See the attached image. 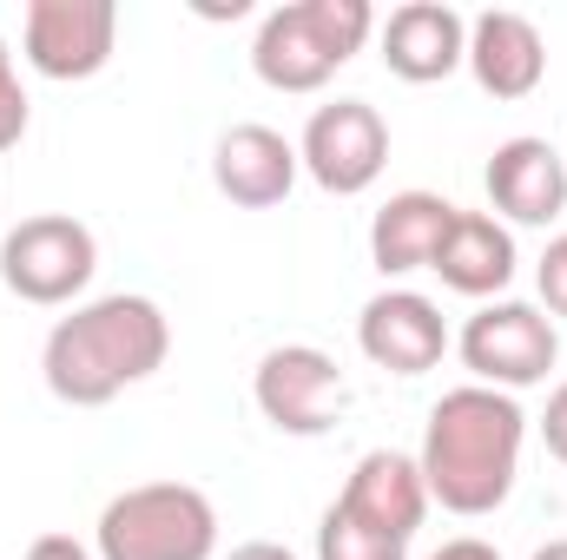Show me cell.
<instances>
[{
  "mask_svg": "<svg viewBox=\"0 0 567 560\" xmlns=\"http://www.w3.org/2000/svg\"><path fill=\"white\" fill-rule=\"evenodd\" d=\"M522 442H528V416L508 390H482V383H462L449 390L423 428V488L435 508L475 521V515H495L508 495H515V475H522Z\"/></svg>",
  "mask_w": 567,
  "mask_h": 560,
  "instance_id": "obj_1",
  "label": "cell"
},
{
  "mask_svg": "<svg viewBox=\"0 0 567 560\" xmlns=\"http://www.w3.org/2000/svg\"><path fill=\"white\" fill-rule=\"evenodd\" d=\"M172 356V323L165 310L140 290H113L80 303L73 317H60L47 330L40 350V376L60 403L73 409H106L113 396H126L133 383L158 376Z\"/></svg>",
  "mask_w": 567,
  "mask_h": 560,
  "instance_id": "obj_2",
  "label": "cell"
},
{
  "mask_svg": "<svg viewBox=\"0 0 567 560\" xmlns=\"http://www.w3.org/2000/svg\"><path fill=\"white\" fill-rule=\"evenodd\" d=\"M370 33H377L370 0H290V7L265 13V27L251 40V66L278 93H317L337 80V66H350L363 53Z\"/></svg>",
  "mask_w": 567,
  "mask_h": 560,
  "instance_id": "obj_3",
  "label": "cell"
},
{
  "mask_svg": "<svg viewBox=\"0 0 567 560\" xmlns=\"http://www.w3.org/2000/svg\"><path fill=\"white\" fill-rule=\"evenodd\" d=\"M100 560H212L218 554V508L192 481H140L100 508L93 528Z\"/></svg>",
  "mask_w": 567,
  "mask_h": 560,
  "instance_id": "obj_4",
  "label": "cell"
},
{
  "mask_svg": "<svg viewBox=\"0 0 567 560\" xmlns=\"http://www.w3.org/2000/svg\"><path fill=\"white\" fill-rule=\"evenodd\" d=\"M93 271H100V238L73 211H33L0 238V283L20 303L60 310L93 283Z\"/></svg>",
  "mask_w": 567,
  "mask_h": 560,
  "instance_id": "obj_5",
  "label": "cell"
},
{
  "mask_svg": "<svg viewBox=\"0 0 567 560\" xmlns=\"http://www.w3.org/2000/svg\"><path fill=\"white\" fill-rule=\"evenodd\" d=\"M455 350H462V363H468V376H475L482 390H508V396L548 383V370L561 363L555 317H548L542 303H522V297L482 303V310L462 323Z\"/></svg>",
  "mask_w": 567,
  "mask_h": 560,
  "instance_id": "obj_6",
  "label": "cell"
},
{
  "mask_svg": "<svg viewBox=\"0 0 567 560\" xmlns=\"http://www.w3.org/2000/svg\"><path fill=\"white\" fill-rule=\"evenodd\" d=\"M251 403L278 435H330L343 403H350V383H343L330 350L278 343V350H265V363L251 376Z\"/></svg>",
  "mask_w": 567,
  "mask_h": 560,
  "instance_id": "obj_7",
  "label": "cell"
},
{
  "mask_svg": "<svg viewBox=\"0 0 567 560\" xmlns=\"http://www.w3.org/2000/svg\"><path fill=\"white\" fill-rule=\"evenodd\" d=\"M297 158H303V172H310L323 191L357 198V191H370V185L383 178V165H390V126H383V113H377L370 100H330V106L310 113V126H303V139H297Z\"/></svg>",
  "mask_w": 567,
  "mask_h": 560,
  "instance_id": "obj_8",
  "label": "cell"
},
{
  "mask_svg": "<svg viewBox=\"0 0 567 560\" xmlns=\"http://www.w3.org/2000/svg\"><path fill=\"white\" fill-rule=\"evenodd\" d=\"M20 46L40 80H93L106 73L120 46V7L113 0H33L20 20Z\"/></svg>",
  "mask_w": 567,
  "mask_h": 560,
  "instance_id": "obj_9",
  "label": "cell"
},
{
  "mask_svg": "<svg viewBox=\"0 0 567 560\" xmlns=\"http://www.w3.org/2000/svg\"><path fill=\"white\" fill-rule=\"evenodd\" d=\"M357 350L390 376H423L449 356V323L423 290H377L357 317Z\"/></svg>",
  "mask_w": 567,
  "mask_h": 560,
  "instance_id": "obj_10",
  "label": "cell"
},
{
  "mask_svg": "<svg viewBox=\"0 0 567 560\" xmlns=\"http://www.w3.org/2000/svg\"><path fill=\"white\" fill-rule=\"evenodd\" d=\"M337 508H343L350 521H363V528H377V535H390V541L410 548L435 501H429V488H423L416 455H403V448H370V455H357V468H350Z\"/></svg>",
  "mask_w": 567,
  "mask_h": 560,
  "instance_id": "obj_11",
  "label": "cell"
},
{
  "mask_svg": "<svg viewBox=\"0 0 567 560\" xmlns=\"http://www.w3.org/2000/svg\"><path fill=\"white\" fill-rule=\"evenodd\" d=\"M462 66L475 73V86L488 100H528L548 80V40L528 13L488 7V13L468 20V60Z\"/></svg>",
  "mask_w": 567,
  "mask_h": 560,
  "instance_id": "obj_12",
  "label": "cell"
},
{
  "mask_svg": "<svg viewBox=\"0 0 567 560\" xmlns=\"http://www.w3.org/2000/svg\"><path fill=\"white\" fill-rule=\"evenodd\" d=\"M482 185H488V205L508 225H555L567 211V158H561V145L535 139V133L495 145Z\"/></svg>",
  "mask_w": 567,
  "mask_h": 560,
  "instance_id": "obj_13",
  "label": "cell"
},
{
  "mask_svg": "<svg viewBox=\"0 0 567 560\" xmlns=\"http://www.w3.org/2000/svg\"><path fill=\"white\" fill-rule=\"evenodd\" d=\"M383 66L410 86H435L468 60V20L449 0H410L383 20Z\"/></svg>",
  "mask_w": 567,
  "mask_h": 560,
  "instance_id": "obj_14",
  "label": "cell"
},
{
  "mask_svg": "<svg viewBox=\"0 0 567 560\" xmlns=\"http://www.w3.org/2000/svg\"><path fill=\"white\" fill-rule=\"evenodd\" d=\"M297 172H303L297 145L284 139L278 126H258V120L231 126V133L218 139V152H212L218 191H225L231 205H245V211H271V205H284L290 185H297Z\"/></svg>",
  "mask_w": 567,
  "mask_h": 560,
  "instance_id": "obj_15",
  "label": "cell"
},
{
  "mask_svg": "<svg viewBox=\"0 0 567 560\" xmlns=\"http://www.w3.org/2000/svg\"><path fill=\"white\" fill-rule=\"evenodd\" d=\"M462 205L435 198V191H396L377 218H370V265L383 278H410V271H429L449 225H455Z\"/></svg>",
  "mask_w": 567,
  "mask_h": 560,
  "instance_id": "obj_16",
  "label": "cell"
},
{
  "mask_svg": "<svg viewBox=\"0 0 567 560\" xmlns=\"http://www.w3.org/2000/svg\"><path fill=\"white\" fill-rule=\"evenodd\" d=\"M429 271L455 297H502L515 283V231L502 218H488V211H455V225H449Z\"/></svg>",
  "mask_w": 567,
  "mask_h": 560,
  "instance_id": "obj_17",
  "label": "cell"
},
{
  "mask_svg": "<svg viewBox=\"0 0 567 560\" xmlns=\"http://www.w3.org/2000/svg\"><path fill=\"white\" fill-rule=\"evenodd\" d=\"M317 560H410V548L390 541V535H377V528H363V521H350L330 501L323 521H317Z\"/></svg>",
  "mask_w": 567,
  "mask_h": 560,
  "instance_id": "obj_18",
  "label": "cell"
},
{
  "mask_svg": "<svg viewBox=\"0 0 567 560\" xmlns=\"http://www.w3.org/2000/svg\"><path fill=\"white\" fill-rule=\"evenodd\" d=\"M27 120H33V106H27V86H20L13 53L0 40V152H13V145L27 139Z\"/></svg>",
  "mask_w": 567,
  "mask_h": 560,
  "instance_id": "obj_19",
  "label": "cell"
},
{
  "mask_svg": "<svg viewBox=\"0 0 567 560\" xmlns=\"http://www.w3.org/2000/svg\"><path fill=\"white\" fill-rule=\"evenodd\" d=\"M535 290H542V310H548V317H567V231L542 251V265H535Z\"/></svg>",
  "mask_w": 567,
  "mask_h": 560,
  "instance_id": "obj_20",
  "label": "cell"
},
{
  "mask_svg": "<svg viewBox=\"0 0 567 560\" xmlns=\"http://www.w3.org/2000/svg\"><path fill=\"white\" fill-rule=\"evenodd\" d=\"M542 442H548L555 462H567V383L548 396V409H542Z\"/></svg>",
  "mask_w": 567,
  "mask_h": 560,
  "instance_id": "obj_21",
  "label": "cell"
},
{
  "mask_svg": "<svg viewBox=\"0 0 567 560\" xmlns=\"http://www.w3.org/2000/svg\"><path fill=\"white\" fill-rule=\"evenodd\" d=\"M27 560H100L86 541H73V535H40L33 548H27Z\"/></svg>",
  "mask_w": 567,
  "mask_h": 560,
  "instance_id": "obj_22",
  "label": "cell"
},
{
  "mask_svg": "<svg viewBox=\"0 0 567 560\" xmlns=\"http://www.w3.org/2000/svg\"><path fill=\"white\" fill-rule=\"evenodd\" d=\"M429 560H502V554H495L488 541H475V535H455V541H442Z\"/></svg>",
  "mask_w": 567,
  "mask_h": 560,
  "instance_id": "obj_23",
  "label": "cell"
},
{
  "mask_svg": "<svg viewBox=\"0 0 567 560\" xmlns=\"http://www.w3.org/2000/svg\"><path fill=\"white\" fill-rule=\"evenodd\" d=\"M225 560H297L290 548H278V541H245V548H231Z\"/></svg>",
  "mask_w": 567,
  "mask_h": 560,
  "instance_id": "obj_24",
  "label": "cell"
},
{
  "mask_svg": "<svg viewBox=\"0 0 567 560\" xmlns=\"http://www.w3.org/2000/svg\"><path fill=\"white\" fill-rule=\"evenodd\" d=\"M535 560H567V541H548V548H535Z\"/></svg>",
  "mask_w": 567,
  "mask_h": 560,
  "instance_id": "obj_25",
  "label": "cell"
},
{
  "mask_svg": "<svg viewBox=\"0 0 567 560\" xmlns=\"http://www.w3.org/2000/svg\"><path fill=\"white\" fill-rule=\"evenodd\" d=\"M561 158H567V152H561Z\"/></svg>",
  "mask_w": 567,
  "mask_h": 560,
  "instance_id": "obj_26",
  "label": "cell"
}]
</instances>
